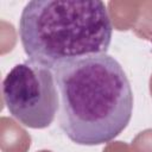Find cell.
Masks as SVG:
<instances>
[{
	"instance_id": "obj_2",
	"label": "cell",
	"mask_w": 152,
	"mask_h": 152,
	"mask_svg": "<svg viewBox=\"0 0 152 152\" xmlns=\"http://www.w3.org/2000/svg\"><path fill=\"white\" fill-rule=\"evenodd\" d=\"M19 37L28 59L53 71L64 63L107 53L113 24L100 0H32L23 8Z\"/></svg>"
},
{
	"instance_id": "obj_1",
	"label": "cell",
	"mask_w": 152,
	"mask_h": 152,
	"mask_svg": "<svg viewBox=\"0 0 152 152\" xmlns=\"http://www.w3.org/2000/svg\"><path fill=\"white\" fill-rule=\"evenodd\" d=\"M59 97L58 121L78 145H100L129 124L133 91L121 64L108 53L64 63L53 70Z\"/></svg>"
},
{
	"instance_id": "obj_3",
	"label": "cell",
	"mask_w": 152,
	"mask_h": 152,
	"mask_svg": "<svg viewBox=\"0 0 152 152\" xmlns=\"http://www.w3.org/2000/svg\"><path fill=\"white\" fill-rule=\"evenodd\" d=\"M2 95L10 114L28 128H46L59 109L53 71L31 59L8 71L2 82Z\"/></svg>"
}]
</instances>
